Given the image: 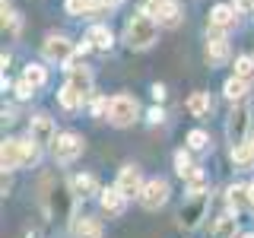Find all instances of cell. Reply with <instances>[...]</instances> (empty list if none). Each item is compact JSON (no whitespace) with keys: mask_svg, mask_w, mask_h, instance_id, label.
I'll list each match as a JSON object with an SVG mask.
<instances>
[{"mask_svg":"<svg viewBox=\"0 0 254 238\" xmlns=\"http://www.w3.org/2000/svg\"><path fill=\"white\" fill-rule=\"evenodd\" d=\"M73 187L64 178H45L42 184V206L48 213V219H73Z\"/></svg>","mask_w":254,"mask_h":238,"instance_id":"cell-1","label":"cell"},{"mask_svg":"<svg viewBox=\"0 0 254 238\" xmlns=\"http://www.w3.org/2000/svg\"><path fill=\"white\" fill-rule=\"evenodd\" d=\"M38 156H42V146H38L35 140H3V146H0V169H3V175H10L16 169H26V165H35Z\"/></svg>","mask_w":254,"mask_h":238,"instance_id":"cell-2","label":"cell"},{"mask_svg":"<svg viewBox=\"0 0 254 238\" xmlns=\"http://www.w3.org/2000/svg\"><path fill=\"white\" fill-rule=\"evenodd\" d=\"M159 29L162 26L156 22V16L140 10V13H133L130 19H127V26H124V45L130 48V51H146V48L156 45Z\"/></svg>","mask_w":254,"mask_h":238,"instance_id":"cell-3","label":"cell"},{"mask_svg":"<svg viewBox=\"0 0 254 238\" xmlns=\"http://www.w3.org/2000/svg\"><path fill=\"white\" fill-rule=\"evenodd\" d=\"M251 105L248 102H235L232 105V111H229V118H226V137H229V143H245L251 137Z\"/></svg>","mask_w":254,"mask_h":238,"instance_id":"cell-4","label":"cell"},{"mask_svg":"<svg viewBox=\"0 0 254 238\" xmlns=\"http://www.w3.org/2000/svg\"><path fill=\"white\" fill-rule=\"evenodd\" d=\"M83 149H86V143L79 133H70V130H64L54 137L51 143V156H54V162L58 165H73L79 156H83Z\"/></svg>","mask_w":254,"mask_h":238,"instance_id":"cell-5","label":"cell"},{"mask_svg":"<svg viewBox=\"0 0 254 238\" xmlns=\"http://www.w3.org/2000/svg\"><path fill=\"white\" fill-rule=\"evenodd\" d=\"M42 54L48 63H58V67H70L76 58V45L67 35H48L42 42Z\"/></svg>","mask_w":254,"mask_h":238,"instance_id":"cell-6","label":"cell"},{"mask_svg":"<svg viewBox=\"0 0 254 238\" xmlns=\"http://www.w3.org/2000/svg\"><path fill=\"white\" fill-rule=\"evenodd\" d=\"M143 10H146L149 16H156V22L162 29H178L181 19H185V10H181L178 0H146Z\"/></svg>","mask_w":254,"mask_h":238,"instance_id":"cell-7","label":"cell"},{"mask_svg":"<svg viewBox=\"0 0 254 238\" xmlns=\"http://www.w3.org/2000/svg\"><path fill=\"white\" fill-rule=\"evenodd\" d=\"M140 115V102L133 95H115L108 105V124L111 127H130Z\"/></svg>","mask_w":254,"mask_h":238,"instance_id":"cell-8","label":"cell"},{"mask_svg":"<svg viewBox=\"0 0 254 238\" xmlns=\"http://www.w3.org/2000/svg\"><path fill=\"white\" fill-rule=\"evenodd\" d=\"M169 197H172V187H169V181L165 178H149L146 184H143L140 190V206L143 210H149V213H156V210H162L165 203H169Z\"/></svg>","mask_w":254,"mask_h":238,"instance_id":"cell-9","label":"cell"},{"mask_svg":"<svg viewBox=\"0 0 254 238\" xmlns=\"http://www.w3.org/2000/svg\"><path fill=\"white\" fill-rule=\"evenodd\" d=\"M206 210H210V194H188L185 206H181L178 213V222L185 229H197L206 216Z\"/></svg>","mask_w":254,"mask_h":238,"instance_id":"cell-10","label":"cell"},{"mask_svg":"<svg viewBox=\"0 0 254 238\" xmlns=\"http://www.w3.org/2000/svg\"><path fill=\"white\" fill-rule=\"evenodd\" d=\"M115 184H118V190H121L127 200H130V197H140V190H143L146 181H143V175H140L137 165H124V169L118 172V181H115Z\"/></svg>","mask_w":254,"mask_h":238,"instance_id":"cell-11","label":"cell"},{"mask_svg":"<svg viewBox=\"0 0 254 238\" xmlns=\"http://www.w3.org/2000/svg\"><path fill=\"white\" fill-rule=\"evenodd\" d=\"M29 137L38 143V146H51L54 137H58V127H54V121L48 115H35L29 121Z\"/></svg>","mask_w":254,"mask_h":238,"instance_id":"cell-12","label":"cell"},{"mask_svg":"<svg viewBox=\"0 0 254 238\" xmlns=\"http://www.w3.org/2000/svg\"><path fill=\"white\" fill-rule=\"evenodd\" d=\"M70 187H73V194H76V200H86V197H99L102 194V187H99V178L89 172H79L70 178Z\"/></svg>","mask_w":254,"mask_h":238,"instance_id":"cell-13","label":"cell"},{"mask_svg":"<svg viewBox=\"0 0 254 238\" xmlns=\"http://www.w3.org/2000/svg\"><path fill=\"white\" fill-rule=\"evenodd\" d=\"M99 203H102V213H108V216H121V213L127 210V197L118 190V184L102 190V194H99Z\"/></svg>","mask_w":254,"mask_h":238,"instance_id":"cell-14","label":"cell"},{"mask_svg":"<svg viewBox=\"0 0 254 238\" xmlns=\"http://www.w3.org/2000/svg\"><path fill=\"white\" fill-rule=\"evenodd\" d=\"M213 35L206 38V60L210 63H226L229 60V38L222 35V32L216 29H210Z\"/></svg>","mask_w":254,"mask_h":238,"instance_id":"cell-15","label":"cell"},{"mask_svg":"<svg viewBox=\"0 0 254 238\" xmlns=\"http://www.w3.org/2000/svg\"><path fill=\"white\" fill-rule=\"evenodd\" d=\"M235 19H238V10L232 3H219V6H213V13H210V29H216V32H229L235 26Z\"/></svg>","mask_w":254,"mask_h":238,"instance_id":"cell-16","label":"cell"},{"mask_svg":"<svg viewBox=\"0 0 254 238\" xmlns=\"http://www.w3.org/2000/svg\"><path fill=\"white\" fill-rule=\"evenodd\" d=\"M67 83L73 86L76 92H83L86 99L92 95V73H89V67H76V63H70V67H67Z\"/></svg>","mask_w":254,"mask_h":238,"instance_id":"cell-17","label":"cell"},{"mask_svg":"<svg viewBox=\"0 0 254 238\" xmlns=\"http://www.w3.org/2000/svg\"><path fill=\"white\" fill-rule=\"evenodd\" d=\"M70 232H73V238H102V222L95 216H73Z\"/></svg>","mask_w":254,"mask_h":238,"instance_id":"cell-18","label":"cell"},{"mask_svg":"<svg viewBox=\"0 0 254 238\" xmlns=\"http://www.w3.org/2000/svg\"><path fill=\"white\" fill-rule=\"evenodd\" d=\"M64 10H67L70 16H99V13L108 10V3L105 0H67Z\"/></svg>","mask_w":254,"mask_h":238,"instance_id":"cell-19","label":"cell"},{"mask_svg":"<svg viewBox=\"0 0 254 238\" xmlns=\"http://www.w3.org/2000/svg\"><path fill=\"white\" fill-rule=\"evenodd\" d=\"M175 175L190 181V178H197V175H203V172H200V165H194V159H190L188 149H178V153H175Z\"/></svg>","mask_w":254,"mask_h":238,"instance_id":"cell-20","label":"cell"},{"mask_svg":"<svg viewBox=\"0 0 254 238\" xmlns=\"http://www.w3.org/2000/svg\"><path fill=\"white\" fill-rule=\"evenodd\" d=\"M226 203L232 213H242V210H251V197H248V184H232L226 190Z\"/></svg>","mask_w":254,"mask_h":238,"instance_id":"cell-21","label":"cell"},{"mask_svg":"<svg viewBox=\"0 0 254 238\" xmlns=\"http://www.w3.org/2000/svg\"><path fill=\"white\" fill-rule=\"evenodd\" d=\"M232 162H235V169H242V172L254 169V146H251V140L235 143L232 146Z\"/></svg>","mask_w":254,"mask_h":238,"instance_id":"cell-22","label":"cell"},{"mask_svg":"<svg viewBox=\"0 0 254 238\" xmlns=\"http://www.w3.org/2000/svg\"><path fill=\"white\" fill-rule=\"evenodd\" d=\"M58 102H61V108H64V111H76V108H83L86 95H83V92H76L70 83H64L61 89H58Z\"/></svg>","mask_w":254,"mask_h":238,"instance_id":"cell-23","label":"cell"},{"mask_svg":"<svg viewBox=\"0 0 254 238\" xmlns=\"http://www.w3.org/2000/svg\"><path fill=\"white\" fill-rule=\"evenodd\" d=\"M238 235V213H226L213 222V238H235Z\"/></svg>","mask_w":254,"mask_h":238,"instance_id":"cell-24","label":"cell"},{"mask_svg":"<svg viewBox=\"0 0 254 238\" xmlns=\"http://www.w3.org/2000/svg\"><path fill=\"white\" fill-rule=\"evenodd\" d=\"M222 95H226L229 102H245V95H248V79H242V76H229L226 79V86H222Z\"/></svg>","mask_w":254,"mask_h":238,"instance_id":"cell-25","label":"cell"},{"mask_svg":"<svg viewBox=\"0 0 254 238\" xmlns=\"http://www.w3.org/2000/svg\"><path fill=\"white\" fill-rule=\"evenodd\" d=\"M188 111L194 118H206L213 111V99H210V92H190V99H188Z\"/></svg>","mask_w":254,"mask_h":238,"instance_id":"cell-26","label":"cell"},{"mask_svg":"<svg viewBox=\"0 0 254 238\" xmlns=\"http://www.w3.org/2000/svg\"><path fill=\"white\" fill-rule=\"evenodd\" d=\"M86 38H89L92 48H99V51H111V45H115V35H111L108 26H92Z\"/></svg>","mask_w":254,"mask_h":238,"instance_id":"cell-27","label":"cell"},{"mask_svg":"<svg viewBox=\"0 0 254 238\" xmlns=\"http://www.w3.org/2000/svg\"><path fill=\"white\" fill-rule=\"evenodd\" d=\"M0 13H3V29L10 32V35H19V16H16L10 0H0Z\"/></svg>","mask_w":254,"mask_h":238,"instance_id":"cell-28","label":"cell"},{"mask_svg":"<svg viewBox=\"0 0 254 238\" xmlns=\"http://www.w3.org/2000/svg\"><path fill=\"white\" fill-rule=\"evenodd\" d=\"M22 79H29L35 89H42V86L48 83V70L42 67V63H29V67L22 70Z\"/></svg>","mask_w":254,"mask_h":238,"instance_id":"cell-29","label":"cell"},{"mask_svg":"<svg viewBox=\"0 0 254 238\" xmlns=\"http://www.w3.org/2000/svg\"><path fill=\"white\" fill-rule=\"evenodd\" d=\"M210 146V137H206V130H200V127H194V130L188 133V149H194V153H200V149Z\"/></svg>","mask_w":254,"mask_h":238,"instance_id":"cell-30","label":"cell"},{"mask_svg":"<svg viewBox=\"0 0 254 238\" xmlns=\"http://www.w3.org/2000/svg\"><path fill=\"white\" fill-rule=\"evenodd\" d=\"M235 76H242V79H254V58H238L235 60Z\"/></svg>","mask_w":254,"mask_h":238,"instance_id":"cell-31","label":"cell"},{"mask_svg":"<svg viewBox=\"0 0 254 238\" xmlns=\"http://www.w3.org/2000/svg\"><path fill=\"white\" fill-rule=\"evenodd\" d=\"M108 105H111V99H105V95L92 99V115L95 118H108Z\"/></svg>","mask_w":254,"mask_h":238,"instance_id":"cell-32","label":"cell"},{"mask_svg":"<svg viewBox=\"0 0 254 238\" xmlns=\"http://www.w3.org/2000/svg\"><path fill=\"white\" fill-rule=\"evenodd\" d=\"M16 95H19V99H32V95H35V86H32L29 79L19 76V83H16Z\"/></svg>","mask_w":254,"mask_h":238,"instance_id":"cell-33","label":"cell"},{"mask_svg":"<svg viewBox=\"0 0 254 238\" xmlns=\"http://www.w3.org/2000/svg\"><path fill=\"white\" fill-rule=\"evenodd\" d=\"M188 194H206V178L203 175H197V178L188 181Z\"/></svg>","mask_w":254,"mask_h":238,"instance_id":"cell-34","label":"cell"},{"mask_svg":"<svg viewBox=\"0 0 254 238\" xmlns=\"http://www.w3.org/2000/svg\"><path fill=\"white\" fill-rule=\"evenodd\" d=\"M146 121H149V124H162V121H165V111L159 108V105L149 108V111H146Z\"/></svg>","mask_w":254,"mask_h":238,"instance_id":"cell-35","label":"cell"},{"mask_svg":"<svg viewBox=\"0 0 254 238\" xmlns=\"http://www.w3.org/2000/svg\"><path fill=\"white\" fill-rule=\"evenodd\" d=\"M153 99H156V102L165 99V86H162V83H153Z\"/></svg>","mask_w":254,"mask_h":238,"instance_id":"cell-36","label":"cell"},{"mask_svg":"<svg viewBox=\"0 0 254 238\" xmlns=\"http://www.w3.org/2000/svg\"><path fill=\"white\" fill-rule=\"evenodd\" d=\"M248 197H251V210H254V181L248 184Z\"/></svg>","mask_w":254,"mask_h":238,"instance_id":"cell-37","label":"cell"},{"mask_svg":"<svg viewBox=\"0 0 254 238\" xmlns=\"http://www.w3.org/2000/svg\"><path fill=\"white\" fill-rule=\"evenodd\" d=\"M105 3H108V6H118V3H124V0H105Z\"/></svg>","mask_w":254,"mask_h":238,"instance_id":"cell-38","label":"cell"},{"mask_svg":"<svg viewBox=\"0 0 254 238\" xmlns=\"http://www.w3.org/2000/svg\"><path fill=\"white\" fill-rule=\"evenodd\" d=\"M248 140H251V146H254V133H251V137H248Z\"/></svg>","mask_w":254,"mask_h":238,"instance_id":"cell-39","label":"cell"},{"mask_svg":"<svg viewBox=\"0 0 254 238\" xmlns=\"http://www.w3.org/2000/svg\"><path fill=\"white\" fill-rule=\"evenodd\" d=\"M242 238H248V235H242Z\"/></svg>","mask_w":254,"mask_h":238,"instance_id":"cell-40","label":"cell"}]
</instances>
